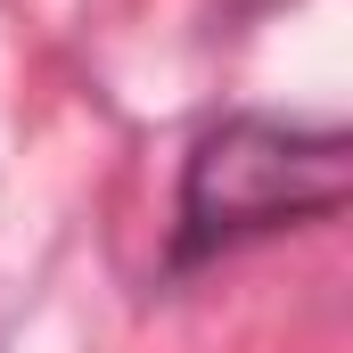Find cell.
I'll use <instances>...</instances> for the list:
<instances>
[{"mask_svg": "<svg viewBox=\"0 0 353 353\" xmlns=\"http://www.w3.org/2000/svg\"><path fill=\"white\" fill-rule=\"evenodd\" d=\"M345 189H353L345 132L239 115V123L205 132L189 173H181V255H222V247L263 239V230L329 222L345 205Z\"/></svg>", "mask_w": 353, "mask_h": 353, "instance_id": "obj_1", "label": "cell"}]
</instances>
